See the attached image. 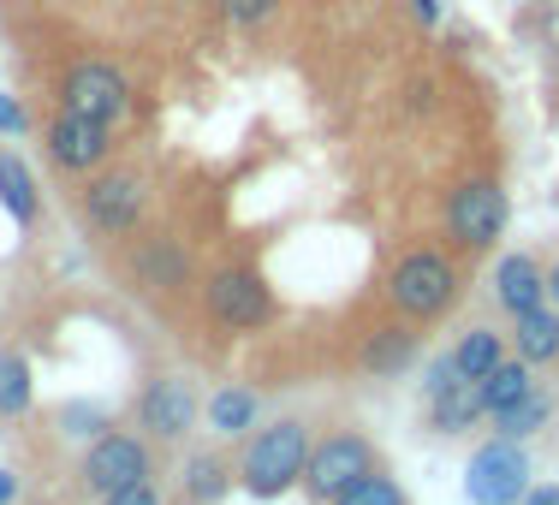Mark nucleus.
<instances>
[{"label":"nucleus","instance_id":"obj_20","mask_svg":"<svg viewBox=\"0 0 559 505\" xmlns=\"http://www.w3.org/2000/svg\"><path fill=\"white\" fill-rule=\"evenodd\" d=\"M226 488H233L226 458H215V452L191 458V470H185V505H215V500H226Z\"/></svg>","mask_w":559,"mask_h":505},{"label":"nucleus","instance_id":"obj_27","mask_svg":"<svg viewBox=\"0 0 559 505\" xmlns=\"http://www.w3.org/2000/svg\"><path fill=\"white\" fill-rule=\"evenodd\" d=\"M24 125H31V119H24V108L7 96V89H0V137H19Z\"/></svg>","mask_w":559,"mask_h":505},{"label":"nucleus","instance_id":"obj_28","mask_svg":"<svg viewBox=\"0 0 559 505\" xmlns=\"http://www.w3.org/2000/svg\"><path fill=\"white\" fill-rule=\"evenodd\" d=\"M66 429L72 434H108V422H102V410H66Z\"/></svg>","mask_w":559,"mask_h":505},{"label":"nucleus","instance_id":"obj_12","mask_svg":"<svg viewBox=\"0 0 559 505\" xmlns=\"http://www.w3.org/2000/svg\"><path fill=\"white\" fill-rule=\"evenodd\" d=\"M138 410H143V429H150L155 441H185L191 422H197V393H191V381L162 375V381H150V393H143Z\"/></svg>","mask_w":559,"mask_h":505},{"label":"nucleus","instance_id":"obj_30","mask_svg":"<svg viewBox=\"0 0 559 505\" xmlns=\"http://www.w3.org/2000/svg\"><path fill=\"white\" fill-rule=\"evenodd\" d=\"M411 12H417L423 24H441V0H411Z\"/></svg>","mask_w":559,"mask_h":505},{"label":"nucleus","instance_id":"obj_31","mask_svg":"<svg viewBox=\"0 0 559 505\" xmlns=\"http://www.w3.org/2000/svg\"><path fill=\"white\" fill-rule=\"evenodd\" d=\"M12 494H19V476H12V470H0V505H12Z\"/></svg>","mask_w":559,"mask_h":505},{"label":"nucleus","instance_id":"obj_9","mask_svg":"<svg viewBox=\"0 0 559 505\" xmlns=\"http://www.w3.org/2000/svg\"><path fill=\"white\" fill-rule=\"evenodd\" d=\"M131 482H150V446L138 434H96V446L84 452V488L108 500Z\"/></svg>","mask_w":559,"mask_h":505},{"label":"nucleus","instance_id":"obj_24","mask_svg":"<svg viewBox=\"0 0 559 505\" xmlns=\"http://www.w3.org/2000/svg\"><path fill=\"white\" fill-rule=\"evenodd\" d=\"M334 505H405V488H399L393 476L369 470V476H357V482L345 488V494H340Z\"/></svg>","mask_w":559,"mask_h":505},{"label":"nucleus","instance_id":"obj_11","mask_svg":"<svg viewBox=\"0 0 559 505\" xmlns=\"http://www.w3.org/2000/svg\"><path fill=\"white\" fill-rule=\"evenodd\" d=\"M84 220L96 226V232H138L143 220V184L138 172H96L84 191Z\"/></svg>","mask_w":559,"mask_h":505},{"label":"nucleus","instance_id":"obj_19","mask_svg":"<svg viewBox=\"0 0 559 505\" xmlns=\"http://www.w3.org/2000/svg\"><path fill=\"white\" fill-rule=\"evenodd\" d=\"M447 357H452V369H459L464 381H483L488 369L500 363V334H495V327H471V334L452 345Z\"/></svg>","mask_w":559,"mask_h":505},{"label":"nucleus","instance_id":"obj_15","mask_svg":"<svg viewBox=\"0 0 559 505\" xmlns=\"http://www.w3.org/2000/svg\"><path fill=\"white\" fill-rule=\"evenodd\" d=\"M512 322H518V357H524L530 369L554 363L559 357V310L554 303H542V310H530V315H512Z\"/></svg>","mask_w":559,"mask_h":505},{"label":"nucleus","instance_id":"obj_32","mask_svg":"<svg viewBox=\"0 0 559 505\" xmlns=\"http://www.w3.org/2000/svg\"><path fill=\"white\" fill-rule=\"evenodd\" d=\"M548 303H554V310H559V268L548 274Z\"/></svg>","mask_w":559,"mask_h":505},{"label":"nucleus","instance_id":"obj_6","mask_svg":"<svg viewBox=\"0 0 559 505\" xmlns=\"http://www.w3.org/2000/svg\"><path fill=\"white\" fill-rule=\"evenodd\" d=\"M423 398H429V422L441 434H471L476 422L488 417L483 405V381H464L452 369V357H435L429 375H423Z\"/></svg>","mask_w":559,"mask_h":505},{"label":"nucleus","instance_id":"obj_25","mask_svg":"<svg viewBox=\"0 0 559 505\" xmlns=\"http://www.w3.org/2000/svg\"><path fill=\"white\" fill-rule=\"evenodd\" d=\"M221 12L233 24H245V31H257V24H269L280 12V0H221Z\"/></svg>","mask_w":559,"mask_h":505},{"label":"nucleus","instance_id":"obj_16","mask_svg":"<svg viewBox=\"0 0 559 505\" xmlns=\"http://www.w3.org/2000/svg\"><path fill=\"white\" fill-rule=\"evenodd\" d=\"M530 393H536V381H530V363H524V357H500V363L483 375V405H488V417L512 410L518 398H530Z\"/></svg>","mask_w":559,"mask_h":505},{"label":"nucleus","instance_id":"obj_21","mask_svg":"<svg viewBox=\"0 0 559 505\" xmlns=\"http://www.w3.org/2000/svg\"><path fill=\"white\" fill-rule=\"evenodd\" d=\"M411 357H417V339H411L405 327H381V334L364 345V363L376 369V375H399Z\"/></svg>","mask_w":559,"mask_h":505},{"label":"nucleus","instance_id":"obj_4","mask_svg":"<svg viewBox=\"0 0 559 505\" xmlns=\"http://www.w3.org/2000/svg\"><path fill=\"white\" fill-rule=\"evenodd\" d=\"M464 494L471 505H518L530 494V458H524V441H488L483 452L471 458L464 470Z\"/></svg>","mask_w":559,"mask_h":505},{"label":"nucleus","instance_id":"obj_29","mask_svg":"<svg viewBox=\"0 0 559 505\" xmlns=\"http://www.w3.org/2000/svg\"><path fill=\"white\" fill-rule=\"evenodd\" d=\"M524 505H559V482H548V488H530Z\"/></svg>","mask_w":559,"mask_h":505},{"label":"nucleus","instance_id":"obj_26","mask_svg":"<svg viewBox=\"0 0 559 505\" xmlns=\"http://www.w3.org/2000/svg\"><path fill=\"white\" fill-rule=\"evenodd\" d=\"M102 505H162V488H155V482H131V488H119V494H108Z\"/></svg>","mask_w":559,"mask_h":505},{"label":"nucleus","instance_id":"obj_2","mask_svg":"<svg viewBox=\"0 0 559 505\" xmlns=\"http://www.w3.org/2000/svg\"><path fill=\"white\" fill-rule=\"evenodd\" d=\"M388 298H393L399 315H411V322H435V315L459 298V274H452V262L441 250H411V256H399Z\"/></svg>","mask_w":559,"mask_h":505},{"label":"nucleus","instance_id":"obj_3","mask_svg":"<svg viewBox=\"0 0 559 505\" xmlns=\"http://www.w3.org/2000/svg\"><path fill=\"white\" fill-rule=\"evenodd\" d=\"M506 191L495 179H464L459 191L447 196V238L459 250H488L506 232Z\"/></svg>","mask_w":559,"mask_h":505},{"label":"nucleus","instance_id":"obj_10","mask_svg":"<svg viewBox=\"0 0 559 505\" xmlns=\"http://www.w3.org/2000/svg\"><path fill=\"white\" fill-rule=\"evenodd\" d=\"M114 155V125L84 119L72 108H60V119H48V161L66 172H102V161Z\"/></svg>","mask_w":559,"mask_h":505},{"label":"nucleus","instance_id":"obj_13","mask_svg":"<svg viewBox=\"0 0 559 505\" xmlns=\"http://www.w3.org/2000/svg\"><path fill=\"white\" fill-rule=\"evenodd\" d=\"M495 298H500L506 315H530V310H542V303H548V274H542L530 256H500Z\"/></svg>","mask_w":559,"mask_h":505},{"label":"nucleus","instance_id":"obj_7","mask_svg":"<svg viewBox=\"0 0 559 505\" xmlns=\"http://www.w3.org/2000/svg\"><path fill=\"white\" fill-rule=\"evenodd\" d=\"M203 303H209V315H215L221 327H233V334H250V327H262V322L274 315V291L262 286L250 268H221V274H209Z\"/></svg>","mask_w":559,"mask_h":505},{"label":"nucleus","instance_id":"obj_23","mask_svg":"<svg viewBox=\"0 0 559 505\" xmlns=\"http://www.w3.org/2000/svg\"><path fill=\"white\" fill-rule=\"evenodd\" d=\"M31 410V363L19 351H0V417H24Z\"/></svg>","mask_w":559,"mask_h":505},{"label":"nucleus","instance_id":"obj_5","mask_svg":"<svg viewBox=\"0 0 559 505\" xmlns=\"http://www.w3.org/2000/svg\"><path fill=\"white\" fill-rule=\"evenodd\" d=\"M60 101L72 113H84V119L119 125V119L131 113V84H126V72L108 65V60H78L72 72H66V84H60Z\"/></svg>","mask_w":559,"mask_h":505},{"label":"nucleus","instance_id":"obj_14","mask_svg":"<svg viewBox=\"0 0 559 505\" xmlns=\"http://www.w3.org/2000/svg\"><path fill=\"white\" fill-rule=\"evenodd\" d=\"M0 208L19 226H36V215H43V191H36L31 167L19 155H0Z\"/></svg>","mask_w":559,"mask_h":505},{"label":"nucleus","instance_id":"obj_22","mask_svg":"<svg viewBox=\"0 0 559 505\" xmlns=\"http://www.w3.org/2000/svg\"><path fill=\"white\" fill-rule=\"evenodd\" d=\"M548 417H554V398L548 393H530V398H518L512 410H500L495 422H500V441H530Z\"/></svg>","mask_w":559,"mask_h":505},{"label":"nucleus","instance_id":"obj_17","mask_svg":"<svg viewBox=\"0 0 559 505\" xmlns=\"http://www.w3.org/2000/svg\"><path fill=\"white\" fill-rule=\"evenodd\" d=\"M185 274H191V262H185L179 244H167V238H155V244L138 250V280L167 291V286H185Z\"/></svg>","mask_w":559,"mask_h":505},{"label":"nucleus","instance_id":"obj_18","mask_svg":"<svg viewBox=\"0 0 559 505\" xmlns=\"http://www.w3.org/2000/svg\"><path fill=\"white\" fill-rule=\"evenodd\" d=\"M250 422H257V393L250 387H221L215 398H209V429L215 434H250Z\"/></svg>","mask_w":559,"mask_h":505},{"label":"nucleus","instance_id":"obj_1","mask_svg":"<svg viewBox=\"0 0 559 505\" xmlns=\"http://www.w3.org/2000/svg\"><path fill=\"white\" fill-rule=\"evenodd\" d=\"M304 464H310V429L304 422H274V429H262L250 441L245 464H238V482L257 500H280L286 488L304 482Z\"/></svg>","mask_w":559,"mask_h":505},{"label":"nucleus","instance_id":"obj_8","mask_svg":"<svg viewBox=\"0 0 559 505\" xmlns=\"http://www.w3.org/2000/svg\"><path fill=\"white\" fill-rule=\"evenodd\" d=\"M376 470V452H369L364 434H328L322 446H310V464H304V488L316 500H340L357 476Z\"/></svg>","mask_w":559,"mask_h":505}]
</instances>
